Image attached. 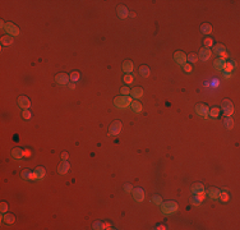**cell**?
Segmentation results:
<instances>
[{"label":"cell","instance_id":"10","mask_svg":"<svg viewBox=\"0 0 240 230\" xmlns=\"http://www.w3.org/2000/svg\"><path fill=\"white\" fill-rule=\"evenodd\" d=\"M174 60L176 61V64L183 66L184 64H186V55L183 51H176L174 54Z\"/></svg>","mask_w":240,"mask_h":230},{"label":"cell","instance_id":"47","mask_svg":"<svg viewBox=\"0 0 240 230\" xmlns=\"http://www.w3.org/2000/svg\"><path fill=\"white\" fill-rule=\"evenodd\" d=\"M68 157H69L68 152H63V153H61V159H63V160H68Z\"/></svg>","mask_w":240,"mask_h":230},{"label":"cell","instance_id":"49","mask_svg":"<svg viewBox=\"0 0 240 230\" xmlns=\"http://www.w3.org/2000/svg\"><path fill=\"white\" fill-rule=\"evenodd\" d=\"M104 226H105V229H111V224L106 221V223H104Z\"/></svg>","mask_w":240,"mask_h":230},{"label":"cell","instance_id":"48","mask_svg":"<svg viewBox=\"0 0 240 230\" xmlns=\"http://www.w3.org/2000/svg\"><path fill=\"white\" fill-rule=\"evenodd\" d=\"M224 78H226V79L231 78V73H227V72H224Z\"/></svg>","mask_w":240,"mask_h":230},{"label":"cell","instance_id":"16","mask_svg":"<svg viewBox=\"0 0 240 230\" xmlns=\"http://www.w3.org/2000/svg\"><path fill=\"white\" fill-rule=\"evenodd\" d=\"M133 69H134V64H133V61L127 60V61H124V63H123V70L127 74H130L132 72H133Z\"/></svg>","mask_w":240,"mask_h":230},{"label":"cell","instance_id":"21","mask_svg":"<svg viewBox=\"0 0 240 230\" xmlns=\"http://www.w3.org/2000/svg\"><path fill=\"white\" fill-rule=\"evenodd\" d=\"M226 51V47H225L224 44H217V45H213V52L216 55H221L222 52Z\"/></svg>","mask_w":240,"mask_h":230},{"label":"cell","instance_id":"12","mask_svg":"<svg viewBox=\"0 0 240 230\" xmlns=\"http://www.w3.org/2000/svg\"><path fill=\"white\" fill-rule=\"evenodd\" d=\"M69 169H70V164H69V161L68 160H63V162L57 166V172L59 174H61V175H64V174H66V172L69 171Z\"/></svg>","mask_w":240,"mask_h":230},{"label":"cell","instance_id":"24","mask_svg":"<svg viewBox=\"0 0 240 230\" xmlns=\"http://www.w3.org/2000/svg\"><path fill=\"white\" fill-rule=\"evenodd\" d=\"M1 219H3L4 221L7 223V224H13L14 221H16V217H14V215L9 214V212H7V214H3Z\"/></svg>","mask_w":240,"mask_h":230},{"label":"cell","instance_id":"5","mask_svg":"<svg viewBox=\"0 0 240 230\" xmlns=\"http://www.w3.org/2000/svg\"><path fill=\"white\" fill-rule=\"evenodd\" d=\"M3 30L5 31L9 36H18L19 33H21L19 28L14 25V23H12V22H5V25H4Z\"/></svg>","mask_w":240,"mask_h":230},{"label":"cell","instance_id":"51","mask_svg":"<svg viewBox=\"0 0 240 230\" xmlns=\"http://www.w3.org/2000/svg\"><path fill=\"white\" fill-rule=\"evenodd\" d=\"M155 229H157V230H165L166 226H165V225H157V226H156Z\"/></svg>","mask_w":240,"mask_h":230},{"label":"cell","instance_id":"41","mask_svg":"<svg viewBox=\"0 0 240 230\" xmlns=\"http://www.w3.org/2000/svg\"><path fill=\"white\" fill-rule=\"evenodd\" d=\"M8 208H9L8 203L1 202V205H0V210H1V214H7V212H8Z\"/></svg>","mask_w":240,"mask_h":230},{"label":"cell","instance_id":"52","mask_svg":"<svg viewBox=\"0 0 240 230\" xmlns=\"http://www.w3.org/2000/svg\"><path fill=\"white\" fill-rule=\"evenodd\" d=\"M213 86H215V87H217V86H218V79H213Z\"/></svg>","mask_w":240,"mask_h":230},{"label":"cell","instance_id":"33","mask_svg":"<svg viewBox=\"0 0 240 230\" xmlns=\"http://www.w3.org/2000/svg\"><path fill=\"white\" fill-rule=\"evenodd\" d=\"M120 95H123V96L130 95V88H129L128 86H123V87L120 88Z\"/></svg>","mask_w":240,"mask_h":230},{"label":"cell","instance_id":"36","mask_svg":"<svg viewBox=\"0 0 240 230\" xmlns=\"http://www.w3.org/2000/svg\"><path fill=\"white\" fill-rule=\"evenodd\" d=\"M92 228L93 229H96V230H102V229H105V226H104V223H101V221H95L93 223V225H92Z\"/></svg>","mask_w":240,"mask_h":230},{"label":"cell","instance_id":"28","mask_svg":"<svg viewBox=\"0 0 240 230\" xmlns=\"http://www.w3.org/2000/svg\"><path fill=\"white\" fill-rule=\"evenodd\" d=\"M234 69H235V61H229V63H225V65H224V72L231 73Z\"/></svg>","mask_w":240,"mask_h":230},{"label":"cell","instance_id":"42","mask_svg":"<svg viewBox=\"0 0 240 230\" xmlns=\"http://www.w3.org/2000/svg\"><path fill=\"white\" fill-rule=\"evenodd\" d=\"M183 69H184V72H186V73H189V72L193 70V68H192V64H184L183 65Z\"/></svg>","mask_w":240,"mask_h":230},{"label":"cell","instance_id":"37","mask_svg":"<svg viewBox=\"0 0 240 230\" xmlns=\"http://www.w3.org/2000/svg\"><path fill=\"white\" fill-rule=\"evenodd\" d=\"M190 203L193 205V206H197V207H198V206H199L200 203H202V202H200V201H199L198 198H197V196L194 194L193 197H190Z\"/></svg>","mask_w":240,"mask_h":230},{"label":"cell","instance_id":"25","mask_svg":"<svg viewBox=\"0 0 240 230\" xmlns=\"http://www.w3.org/2000/svg\"><path fill=\"white\" fill-rule=\"evenodd\" d=\"M224 125H225V128H226V129H233L234 125H235L234 119L231 116H226V118H225V120H224Z\"/></svg>","mask_w":240,"mask_h":230},{"label":"cell","instance_id":"50","mask_svg":"<svg viewBox=\"0 0 240 230\" xmlns=\"http://www.w3.org/2000/svg\"><path fill=\"white\" fill-rule=\"evenodd\" d=\"M31 150H25V157H30L31 156Z\"/></svg>","mask_w":240,"mask_h":230},{"label":"cell","instance_id":"45","mask_svg":"<svg viewBox=\"0 0 240 230\" xmlns=\"http://www.w3.org/2000/svg\"><path fill=\"white\" fill-rule=\"evenodd\" d=\"M30 180H37V175H36V172H35V171H32V172H31V175H30Z\"/></svg>","mask_w":240,"mask_h":230},{"label":"cell","instance_id":"15","mask_svg":"<svg viewBox=\"0 0 240 230\" xmlns=\"http://www.w3.org/2000/svg\"><path fill=\"white\" fill-rule=\"evenodd\" d=\"M12 156H13L16 160L22 159V157H25V150H22L21 147H16V148H13V151H12Z\"/></svg>","mask_w":240,"mask_h":230},{"label":"cell","instance_id":"53","mask_svg":"<svg viewBox=\"0 0 240 230\" xmlns=\"http://www.w3.org/2000/svg\"><path fill=\"white\" fill-rule=\"evenodd\" d=\"M69 88H70V90H74V88H75V84H74L73 82L69 83Z\"/></svg>","mask_w":240,"mask_h":230},{"label":"cell","instance_id":"1","mask_svg":"<svg viewBox=\"0 0 240 230\" xmlns=\"http://www.w3.org/2000/svg\"><path fill=\"white\" fill-rule=\"evenodd\" d=\"M133 102V97L132 96H118V97L114 99V105L116 106L118 109H127L132 105Z\"/></svg>","mask_w":240,"mask_h":230},{"label":"cell","instance_id":"31","mask_svg":"<svg viewBox=\"0 0 240 230\" xmlns=\"http://www.w3.org/2000/svg\"><path fill=\"white\" fill-rule=\"evenodd\" d=\"M123 81H124V83H127V84H132L134 82V77L132 74H125Z\"/></svg>","mask_w":240,"mask_h":230},{"label":"cell","instance_id":"19","mask_svg":"<svg viewBox=\"0 0 240 230\" xmlns=\"http://www.w3.org/2000/svg\"><path fill=\"white\" fill-rule=\"evenodd\" d=\"M224 65H225V60H222L221 58H218V59H216V60L213 61V66H215L216 70L222 72V70H224Z\"/></svg>","mask_w":240,"mask_h":230},{"label":"cell","instance_id":"20","mask_svg":"<svg viewBox=\"0 0 240 230\" xmlns=\"http://www.w3.org/2000/svg\"><path fill=\"white\" fill-rule=\"evenodd\" d=\"M35 172H36V175H37V179H38V180H42V179L45 178V175H46V170H45L42 166L36 167V169H35Z\"/></svg>","mask_w":240,"mask_h":230},{"label":"cell","instance_id":"11","mask_svg":"<svg viewBox=\"0 0 240 230\" xmlns=\"http://www.w3.org/2000/svg\"><path fill=\"white\" fill-rule=\"evenodd\" d=\"M69 75L68 74H65V73H59L56 77H55V81H56V83L57 84H60V86H66L69 83Z\"/></svg>","mask_w":240,"mask_h":230},{"label":"cell","instance_id":"26","mask_svg":"<svg viewBox=\"0 0 240 230\" xmlns=\"http://www.w3.org/2000/svg\"><path fill=\"white\" fill-rule=\"evenodd\" d=\"M130 108H132V110L134 113H142V110H143L142 104L139 101H133L132 105H130Z\"/></svg>","mask_w":240,"mask_h":230},{"label":"cell","instance_id":"23","mask_svg":"<svg viewBox=\"0 0 240 230\" xmlns=\"http://www.w3.org/2000/svg\"><path fill=\"white\" fill-rule=\"evenodd\" d=\"M139 74H141V77H143V78H147V77L151 74V70L147 65H142L141 68H139Z\"/></svg>","mask_w":240,"mask_h":230},{"label":"cell","instance_id":"22","mask_svg":"<svg viewBox=\"0 0 240 230\" xmlns=\"http://www.w3.org/2000/svg\"><path fill=\"white\" fill-rule=\"evenodd\" d=\"M1 44H3V46H9V45H12L13 42H14V38H13V36H9V35H5V36H3L1 37Z\"/></svg>","mask_w":240,"mask_h":230},{"label":"cell","instance_id":"3","mask_svg":"<svg viewBox=\"0 0 240 230\" xmlns=\"http://www.w3.org/2000/svg\"><path fill=\"white\" fill-rule=\"evenodd\" d=\"M123 129V123L120 120H114L111 124H110V128H109V136H113V137H116L118 134L121 132Z\"/></svg>","mask_w":240,"mask_h":230},{"label":"cell","instance_id":"35","mask_svg":"<svg viewBox=\"0 0 240 230\" xmlns=\"http://www.w3.org/2000/svg\"><path fill=\"white\" fill-rule=\"evenodd\" d=\"M22 115H23V119H26V120H30V119L32 118V113L30 111V109H28V110H23Z\"/></svg>","mask_w":240,"mask_h":230},{"label":"cell","instance_id":"4","mask_svg":"<svg viewBox=\"0 0 240 230\" xmlns=\"http://www.w3.org/2000/svg\"><path fill=\"white\" fill-rule=\"evenodd\" d=\"M221 108H222V111L224 114L226 115V116H231V115L234 114V104L233 101H230V100H222L221 102Z\"/></svg>","mask_w":240,"mask_h":230},{"label":"cell","instance_id":"27","mask_svg":"<svg viewBox=\"0 0 240 230\" xmlns=\"http://www.w3.org/2000/svg\"><path fill=\"white\" fill-rule=\"evenodd\" d=\"M190 190H192V193L193 194H195L197 192H200V190H204V185L202 184V183H194L193 185H192V188H190Z\"/></svg>","mask_w":240,"mask_h":230},{"label":"cell","instance_id":"39","mask_svg":"<svg viewBox=\"0 0 240 230\" xmlns=\"http://www.w3.org/2000/svg\"><path fill=\"white\" fill-rule=\"evenodd\" d=\"M152 202L155 203L156 206H160L162 203V198L160 197V196H153V197H152Z\"/></svg>","mask_w":240,"mask_h":230},{"label":"cell","instance_id":"38","mask_svg":"<svg viewBox=\"0 0 240 230\" xmlns=\"http://www.w3.org/2000/svg\"><path fill=\"white\" fill-rule=\"evenodd\" d=\"M218 198H221L222 202H227V201H229V194H227V192L222 190L221 193H220V197H218Z\"/></svg>","mask_w":240,"mask_h":230},{"label":"cell","instance_id":"9","mask_svg":"<svg viewBox=\"0 0 240 230\" xmlns=\"http://www.w3.org/2000/svg\"><path fill=\"white\" fill-rule=\"evenodd\" d=\"M132 194H133V198L137 201V202H142L143 199H145V190H143L141 187H138V188H134L132 190Z\"/></svg>","mask_w":240,"mask_h":230},{"label":"cell","instance_id":"40","mask_svg":"<svg viewBox=\"0 0 240 230\" xmlns=\"http://www.w3.org/2000/svg\"><path fill=\"white\" fill-rule=\"evenodd\" d=\"M204 45H206V47H208V49H209V47H212L213 46V40H212V38H211V37H207V38H204Z\"/></svg>","mask_w":240,"mask_h":230},{"label":"cell","instance_id":"13","mask_svg":"<svg viewBox=\"0 0 240 230\" xmlns=\"http://www.w3.org/2000/svg\"><path fill=\"white\" fill-rule=\"evenodd\" d=\"M220 193H221V190L217 188H209L206 190V196H208V197L212 199H217L220 197Z\"/></svg>","mask_w":240,"mask_h":230},{"label":"cell","instance_id":"14","mask_svg":"<svg viewBox=\"0 0 240 230\" xmlns=\"http://www.w3.org/2000/svg\"><path fill=\"white\" fill-rule=\"evenodd\" d=\"M116 12H118V17L120 19H125L129 16V10L127 9V7H124V5H119L118 9H116Z\"/></svg>","mask_w":240,"mask_h":230},{"label":"cell","instance_id":"18","mask_svg":"<svg viewBox=\"0 0 240 230\" xmlns=\"http://www.w3.org/2000/svg\"><path fill=\"white\" fill-rule=\"evenodd\" d=\"M212 31H213V28L209 23H203V25L200 26V32H202L203 35H209V33H212Z\"/></svg>","mask_w":240,"mask_h":230},{"label":"cell","instance_id":"29","mask_svg":"<svg viewBox=\"0 0 240 230\" xmlns=\"http://www.w3.org/2000/svg\"><path fill=\"white\" fill-rule=\"evenodd\" d=\"M218 115H220V109H218V108H212V109H209L208 116L213 118V119H217Z\"/></svg>","mask_w":240,"mask_h":230},{"label":"cell","instance_id":"2","mask_svg":"<svg viewBox=\"0 0 240 230\" xmlns=\"http://www.w3.org/2000/svg\"><path fill=\"white\" fill-rule=\"evenodd\" d=\"M160 207H161V211H162V212H164L165 215H171V214L176 212V210H177V203L174 202V201H166V202H162V203L160 205Z\"/></svg>","mask_w":240,"mask_h":230},{"label":"cell","instance_id":"34","mask_svg":"<svg viewBox=\"0 0 240 230\" xmlns=\"http://www.w3.org/2000/svg\"><path fill=\"white\" fill-rule=\"evenodd\" d=\"M195 196H197V198H198L200 202H203L204 201V198H206V190H200V192H197L195 193Z\"/></svg>","mask_w":240,"mask_h":230},{"label":"cell","instance_id":"44","mask_svg":"<svg viewBox=\"0 0 240 230\" xmlns=\"http://www.w3.org/2000/svg\"><path fill=\"white\" fill-rule=\"evenodd\" d=\"M124 189H125L127 193H130V192L133 190V185L132 184H125L124 185Z\"/></svg>","mask_w":240,"mask_h":230},{"label":"cell","instance_id":"32","mask_svg":"<svg viewBox=\"0 0 240 230\" xmlns=\"http://www.w3.org/2000/svg\"><path fill=\"white\" fill-rule=\"evenodd\" d=\"M186 61H189V63H195V61H198V56H197V54H189L188 56H186Z\"/></svg>","mask_w":240,"mask_h":230},{"label":"cell","instance_id":"43","mask_svg":"<svg viewBox=\"0 0 240 230\" xmlns=\"http://www.w3.org/2000/svg\"><path fill=\"white\" fill-rule=\"evenodd\" d=\"M31 172L32 171H30V170H25L22 172V176H23V179H30V175H31Z\"/></svg>","mask_w":240,"mask_h":230},{"label":"cell","instance_id":"7","mask_svg":"<svg viewBox=\"0 0 240 230\" xmlns=\"http://www.w3.org/2000/svg\"><path fill=\"white\" fill-rule=\"evenodd\" d=\"M211 56H212V51L208 47H202V49L199 50V56L198 59L202 60V61H207L211 59Z\"/></svg>","mask_w":240,"mask_h":230},{"label":"cell","instance_id":"46","mask_svg":"<svg viewBox=\"0 0 240 230\" xmlns=\"http://www.w3.org/2000/svg\"><path fill=\"white\" fill-rule=\"evenodd\" d=\"M220 56H221V59H222V60H226V59H227V58H229V54H227V52H226V51H225V52H222V54H221V55H220Z\"/></svg>","mask_w":240,"mask_h":230},{"label":"cell","instance_id":"30","mask_svg":"<svg viewBox=\"0 0 240 230\" xmlns=\"http://www.w3.org/2000/svg\"><path fill=\"white\" fill-rule=\"evenodd\" d=\"M69 78H70V81H72L73 83L78 82V81L80 79V74H79V72H73V73H70V74H69Z\"/></svg>","mask_w":240,"mask_h":230},{"label":"cell","instance_id":"8","mask_svg":"<svg viewBox=\"0 0 240 230\" xmlns=\"http://www.w3.org/2000/svg\"><path fill=\"white\" fill-rule=\"evenodd\" d=\"M18 106L22 108L23 110H28L31 108V100L26 96H19L18 97Z\"/></svg>","mask_w":240,"mask_h":230},{"label":"cell","instance_id":"6","mask_svg":"<svg viewBox=\"0 0 240 230\" xmlns=\"http://www.w3.org/2000/svg\"><path fill=\"white\" fill-rule=\"evenodd\" d=\"M208 113H209V108L206 104H198L195 106V114L200 118H208Z\"/></svg>","mask_w":240,"mask_h":230},{"label":"cell","instance_id":"17","mask_svg":"<svg viewBox=\"0 0 240 230\" xmlns=\"http://www.w3.org/2000/svg\"><path fill=\"white\" fill-rule=\"evenodd\" d=\"M130 96L132 97H134V99H142L143 97V90L141 88V87H136V88H133L132 91H130Z\"/></svg>","mask_w":240,"mask_h":230}]
</instances>
